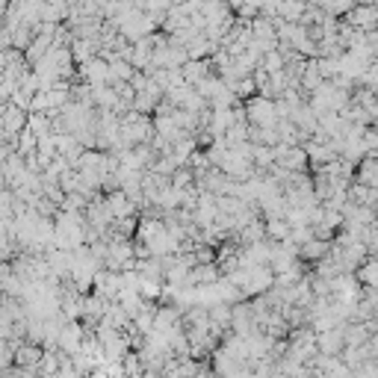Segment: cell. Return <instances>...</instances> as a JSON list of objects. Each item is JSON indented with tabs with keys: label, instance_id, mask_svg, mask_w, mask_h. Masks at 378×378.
<instances>
[{
	"label": "cell",
	"instance_id": "cell-1",
	"mask_svg": "<svg viewBox=\"0 0 378 378\" xmlns=\"http://www.w3.org/2000/svg\"><path fill=\"white\" fill-rule=\"evenodd\" d=\"M245 116H248V124H255V128H278V101L266 95H255L245 101Z\"/></svg>",
	"mask_w": 378,
	"mask_h": 378
},
{
	"label": "cell",
	"instance_id": "cell-2",
	"mask_svg": "<svg viewBox=\"0 0 378 378\" xmlns=\"http://www.w3.org/2000/svg\"><path fill=\"white\" fill-rule=\"evenodd\" d=\"M27 121H30V113L21 107H15L12 101H4L0 107V128H4V142H18V136L27 130Z\"/></svg>",
	"mask_w": 378,
	"mask_h": 378
},
{
	"label": "cell",
	"instance_id": "cell-3",
	"mask_svg": "<svg viewBox=\"0 0 378 378\" xmlns=\"http://www.w3.org/2000/svg\"><path fill=\"white\" fill-rule=\"evenodd\" d=\"M83 340H86V325L80 319H72L65 322L62 331H60V349L65 355H77L83 349Z\"/></svg>",
	"mask_w": 378,
	"mask_h": 378
},
{
	"label": "cell",
	"instance_id": "cell-4",
	"mask_svg": "<svg viewBox=\"0 0 378 378\" xmlns=\"http://www.w3.org/2000/svg\"><path fill=\"white\" fill-rule=\"evenodd\" d=\"M343 328H346V322H340V325H334V328H328V331L316 334L319 352H325V355H340L343 349H346V334H343Z\"/></svg>",
	"mask_w": 378,
	"mask_h": 378
},
{
	"label": "cell",
	"instance_id": "cell-5",
	"mask_svg": "<svg viewBox=\"0 0 378 378\" xmlns=\"http://www.w3.org/2000/svg\"><path fill=\"white\" fill-rule=\"evenodd\" d=\"M41 355H45V346H36V343H21L18 352H15V363L24 370H39Z\"/></svg>",
	"mask_w": 378,
	"mask_h": 378
},
{
	"label": "cell",
	"instance_id": "cell-6",
	"mask_svg": "<svg viewBox=\"0 0 378 378\" xmlns=\"http://www.w3.org/2000/svg\"><path fill=\"white\" fill-rule=\"evenodd\" d=\"M331 245H334V243H328V240H316V236H313L311 243L299 245V257H302L304 263H311V266H313V263H319L322 257H328Z\"/></svg>",
	"mask_w": 378,
	"mask_h": 378
},
{
	"label": "cell",
	"instance_id": "cell-7",
	"mask_svg": "<svg viewBox=\"0 0 378 378\" xmlns=\"http://www.w3.org/2000/svg\"><path fill=\"white\" fill-rule=\"evenodd\" d=\"M266 219V234H269L272 243H287L290 234H292V225L287 222V216H263Z\"/></svg>",
	"mask_w": 378,
	"mask_h": 378
},
{
	"label": "cell",
	"instance_id": "cell-8",
	"mask_svg": "<svg viewBox=\"0 0 378 378\" xmlns=\"http://www.w3.org/2000/svg\"><path fill=\"white\" fill-rule=\"evenodd\" d=\"M343 334H346V346H363L372 337V331H370L367 322H346Z\"/></svg>",
	"mask_w": 378,
	"mask_h": 378
},
{
	"label": "cell",
	"instance_id": "cell-9",
	"mask_svg": "<svg viewBox=\"0 0 378 378\" xmlns=\"http://www.w3.org/2000/svg\"><path fill=\"white\" fill-rule=\"evenodd\" d=\"M62 367V358H60V349H45L41 355V363H39V375L41 378H53Z\"/></svg>",
	"mask_w": 378,
	"mask_h": 378
},
{
	"label": "cell",
	"instance_id": "cell-10",
	"mask_svg": "<svg viewBox=\"0 0 378 378\" xmlns=\"http://www.w3.org/2000/svg\"><path fill=\"white\" fill-rule=\"evenodd\" d=\"M210 319H213L216 325H222V328H231V322H234V304L231 302H216L213 307H210Z\"/></svg>",
	"mask_w": 378,
	"mask_h": 378
},
{
	"label": "cell",
	"instance_id": "cell-11",
	"mask_svg": "<svg viewBox=\"0 0 378 378\" xmlns=\"http://www.w3.org/2000/svg\"><path fill=\"white\" fill-rule=\"evenodd\" d=\"M360 278V284L363 287H370V290H378V257H370L367 263L360 266V269L355 272Z\"/></svg>",
	"mask_w": 378,
	"mask_h": 378
},
{
	"label": "cell",
	"instance_id": "cell-12",
	"mask_svg": "<svg viewBox=\"0 0 378 378\" xmlns=\"http://www.w3.org/2000/svg\"><path fill=\"white\" fill-rule=\"evenodd\" d=\"M27 128H30L39 139H41V136H50V133H53L50 113H30V121H27Z\"/></svg>",
	"mask_w": 378,
	"mask_h": 378
},
{
	"label": "cell",
	"instance_id": "cell-13",
	"mask_svg": "<svg viewBox=\"0 0 378 378\" xmlns=\"http://www.w3.org/2000/svg\"><path fill=\"white\" fill-rule=\"evenodd\" d=\"M172 187H175V189H189V187H195V169H192V166H180V169L172 175Z\"/></svg>",
	"mask_w": 378,
	"mask_h": 378
},
{
	"label": "cell",
	"instance_id": "cell-14",
	"mask_svg": "<svg viewBox=\"0 0 378 378\" xmlns=\"http://www.w3.org/2000/svg\"><path fill=\"white\" fill-rule=\"evenodd\" d=\"M266 72L275 74V72H284L287 68V60L281 57V50H269V53H263V62H260Z\"/></svg>",
	"mask_w": 378,
	"mask_h": 378
},
{
	"label": "cell",
	"instance_id": "cell-15",
	"mask_svg": "<svg viewBox=\"0 0 378 378\" xmlns=\"http://www.w3.org/2000/svg\"><path fill=\"white\" fill-rule=\"evenodd\" d=\"M39 148V136L30 130V128H27L21 136H18V154H21V157H27V154H33Z\"/></svg>",
	"mask_w": 378,
	"mask_h": 378
},
{
	"label": "cell",
	"instance_id": "cell-16",
	"mask_svg": "<svg viewBox=\"0 0 378 378\" xmlns=\"http://www.w3.org/2000/svg\"><path fill=\"white\" fill-rule=\"evenodd\" d=\"M30 113H50V101H48V92H36L33 97V107Z\"/></svg>",
	"mask_w": 378,
	"mask_h": 378
},
{
	"label": "cell",
	"instance_id": "cell-17",
	"mask_svg": "<svg viewBox=\"0 0 378 378\" xmlns=\"http://www.w3.org/2000/svg\"><path fill=\"white\" fill-rule=\"evenodd\" d=\"M243 4H245V0H228V6H231L234 12H240V9H243Z\"/></svg>",
	"mask_w": 378,
	"mask_h": 378
},
{
	"label": "cell",
	"instance_id": "cell-18",
	"mask_svg": "<svg viewBox=\"0 0 378 378\" xmlns=\"http://www.w3.org/2000/svg\"><path fill=\"white\" fill-rule=\"evenodd\" d=\"M307 4H311V6H319V9H325V6L331 4V0H307Z\"/></svg>",
	"mask_w": 378,
	"mask_h": 378
},
{
	"label": "cell",
	"instance_id": "cell-19",
	"mask_svg": "<svg viewBox=\"0 0 378 378\" xmlns=\"http://www.w3.org/2000/svg\"><path fill=\"white\" fill-rule=\"evenodd\" d=\"M145 378H169V375H166V372H154V370H148V372H145Z\"/></svg>",
	"mask_w": 378,
	"mask_h": 378
}]
</instances>
